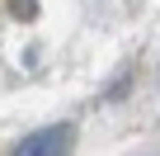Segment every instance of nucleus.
I'll return each instance as SVG.
<instances>
[{
    "mask_svg": "<svg viewBox=\"0 0 160 156\" xmlns=\"http://www.w3.org/2000/svg\"><path fill=\"white\" fill-rule=\"evenodd\" d=\"M71 142H75V128L71 123H52V128L28 132L14 147V156H71Z\"/></svg>",
    "mask_w": 160,
    "mask_h": 156,
    "instance_id": "nucleus-1",
    "label": "nucleus"
},
{
    "mask_svg": "<svg viewBox=\"0 0 160 156\" xmlns=\"http://www.w3.org/2000/svg\"><path fill=\"white\" fill-rule=\"evenodd\" d=\"M10 10H14V19H38V5H33V0H10Z\"/></svg>",
    "mask_w": 160,
    "mask_h": 156,
    "instance_id": "nucleus-2",
    "label": "nucleus"
}]
</instances>
